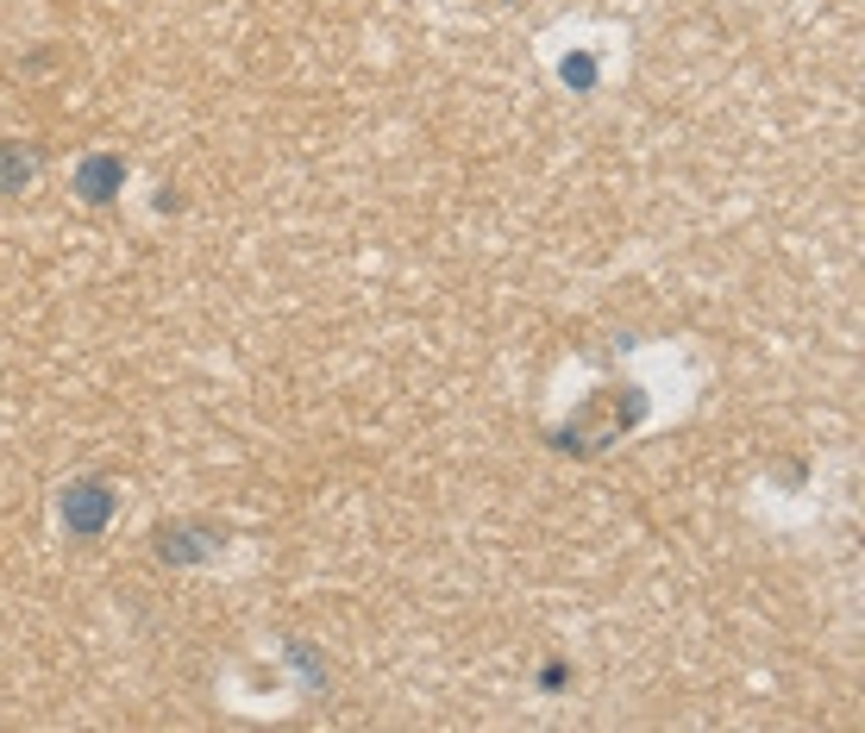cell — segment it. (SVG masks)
I'll list each match as a JSON object with an SVG mask.
<instances>
[{"label": "cell", "instance_id": "6da1fadb", "mask_svg": "<svg viewBox=\"0 0 865 733\" xmlns=\"http://www.w3.org/2000/svg\"><path fill=\"white\" fill-rule=\"evenodd\" d=\"M108 489H101V483H76V489H69V501H64V520L69 527H76V533H94V527H101V520H108Z\"/></svg>", "mask_w": 865, "mask_h": 733}, {"label": "cell", "instance_id": "7a4b0ae2", "mask_svg": "<svg viewBox=\"0 0 865 733\" xmlns=\"http://www.w3.org/2000/svg\"><path fill=\"white\" fill-rule=\"evenodd\" d=\"M113 182H120V163H108V157L82 170V194H88V201H108V194H113Z\"/></svg>", "mask_w": 865, "mask_h": 733}, {"label": "cell", "instance_id": "3957f363", "mask_svg": "<svg viewBox=\"0 0 865 733\" xmlns=\"http://www.w3.org/2000/svg\"><path fill=\"white\" fill-rule=\"evenodd\" d=\"M25 176H32V157L0 151V189H13V182H25Z\"/></svg>", "mask_w": 865, "mask_h": 733}]
</instances>
